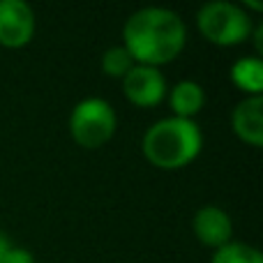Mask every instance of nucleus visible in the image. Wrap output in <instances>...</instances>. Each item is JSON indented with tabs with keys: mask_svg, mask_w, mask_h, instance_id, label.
Here are the masks:
<instances>
[{
	"mask_svg": "<svg viewBox=\"0 0 263 263\" xmlns=\"http://www.w3.org/2000/svg\"><path fill=\"white\" fill-rule=\"evenodd\" d=\"M125 49L136 65L159 67L180 55L187 42V28L180 14L166 7H143L125 21Z\"/></svg>",
	"mask_w": 263,
	"mask_h": 263,
	"instance_id": "1",
	"label": "nucleus"
},
{
	"mask_svg": "<svg viewBox=\"0 0 263 263\" xmlns=\"http://www.w3.org/2000/svg\"><path fill=\"white\" fill-rule=\"evenodd\" d=\"M141 148L153 166L162 171H178L199 157L203 148V134L194 120L171 116L150 125L143 134Z\"/></svg>",
	"mask_w": 263,
	"mask_h": 263,
	"instance_id": "2",
	"label": "nucleus"
},
{
	"mask_svg": "<svg viewBox=\"0 0 263 263\" xmlns=\"http://www.w3.org/2000/svg\"><path fill=\"white\" fill-rule=\"evenodd\" d=\"M196 26L199 32L208 42L217 46H236L250 40L254 23H252L250 14L236 3H227V0H215L199 9L196 14Z\"/></svg>",
	"mask_w": 263,
	"mask_h": 263,
	"instance_id": "3",
	"label": "nucleus"
},
{
	"mask_svg": "<svg viewBox=\"0 0 263 263\" xmlns=\"http://www.w3.org/2000/svg\"><path fill=\"white\" fill-rule=\"evenodd\" d=\"M118 118L114 106L102 97H86L72 109L69 116V134L74 143L86 150H97L109 143L116 134Z\"/></svg>",
	"mask_w": 263,
	"mask_h": 263,
	"instance_id": "4",
	"label": "nucleus"
},
{
	"mask_svg": "<svg viewBox=\"0 0 263 263\" xmlns=\"http://www.w3.org/2000/svg\"><path fill=\"white\" fill-rule=\"evenodd\" d=\"M123 92L134 106L150 109L166 97V79L159 67L134 65L123 77Z\"/></svg>",
	"mask_w": 263,
	"mask_h": 263,
	"instance_id": "5",
	"label": "nucleus"
},
{
	"mask_svg": "<svg viewBox=\"0 0 263 263\" xmlns=\"http://www.w3.org/2000/svg\"><path fill=\"white\" fill-rule=\"evenodd\" d=\"M35 35V12L23 0H0V44L21 49Z\"/></svg>",
	"mask_w": 263,
	"mask_h": 263,
	"instance_id": "6",
	"label": "nucleus"
},
{
	"mask_svg": "<svg viewBox=\"0 0 263 263\" xmlns=\"http://www.w3.org/2000/svg\"><path fill=\"white\" fill-rule=\"evenodd\" d=\"M192 231L201 245L219 250L227 242H231L233 222L227 210H222L219 205H203L196 210L194 219H192Z\"/></svg>",
	"mask_w": 263,
	"mask_h": 263,
	"instance_id": "7",
	"label": "nucleus"
},
{
	"mask_svg": "<svg viewBox=\"0 0 263 263\" xmlns=\"http://www.w3.org/2000/svg\"><path fill=\"white\" fill-rule=\"evenodd\" d=\"M231 127L245 143L259 148L263 145V97H245L236 104L231 114Z\"/></svg>",
	"mask_w": 263,
	"mask_h": 263,
	"instance_id": "8",
	"label": "nucleus"
},
{
	"mask_svg": "<svg viewBox=\"0 0 263 263\" xmlns=\"http://www.w3.org/2000/svg\"><path fill=\"white\" fill-rule=\"evenodd\" d=\"M168 104L176 118H187L194 120L196 114H201V109L205 106V90L196 81H178L168 92Z\"/></svg>",
	"mask_w": 263,
	"mask_h": 263,
	"instance_id": "9",
	"label": "nucleus"
},
{
	"mask_svg": "<svg viewBox=\"0 0 263 263\" xmlns=\"http://www.w3.org/2000/svg\"><path fill=\"white\" fill-rule=\"evenodd\" d=\"M231 81L242 92H250L247 97H256L263 90V63L256 55L238 58L231 65Z\"/></svg>",
	"mask_w": 263,
	"mask_h": 263,
	"instance_id": "10",
	"label": "nucleus"
},
{
	"mask_svg": "<svg viewBox=\"0 0 263 263\" xmlns=\"http://www.w3.org/2000/svg\"><path fill=\"white\" fill-rule=\"evenodd\" d=\"M210 263H263V256L256 247L247 242H227L224 247L215 250Z\"/></svg>",
	"mask_w": 263,
	"mask_h": 263,
	"instance_id": "11",
	"label": "nucleus"
},
{
	"mask_svg": "<svg viewBox=\"0 0 263 263\" xmlns=\"http://www.w3.org/2000/svg\"><path fill=\"white\" fill-rule=\"evenodd\" d=\"M134 65L136 63L132 60V55L127 53L125 46H111V49H106L104 55H102V69H104V74L111 79H123Z\"/></svg>",
	"mask_w": 263,
	"mask_h": 263,
	"instance_id": "12",
	"label": "nucleus"
},
{
	"mask_svg": "<svg viewBox=\"0 0 263 263\" xmlns=\"http://www.w3.org/2000/svg\"><path fill=\"white\" fill-rule=\"evenodd\" d=\"M3 263H35V256L30 254L28 250H23V247H9L7 254H5Z\"/></svg>",
	"mask_w": 263,
	"mask_h": 263,
	"instance_id": "13",
	"label": "nucleus"
},
{
	"mask_svg": "<svg viewBox=\"0 0 263 263\" xmlns=\"http://www.w3.org/2000/svg\"><path fill=\"white\" fill-rule=\"evenodd\" d=\"M252 37H254V44H256V53L263 51V23H256L254 30H252Z\"/></svg>",
	"mask_w": 263,
	"mask_h": 263,
	"instance_id": "14",
	"label": "nucleus"
},
{
	"mask_svg": "<svg viewBox=\"0 0 263 263\" xmlns=\"http://www.w3.org/2000/svg\"><path fill=\"white\" fill-rule=\"evenodd\" d=\"M12 247V242H9V238L5 236L3 231H0V263H3V259H5V254H7V250Z\"/></svg>",
	"mask_w": 263,
	"mask_h": 263,
	"instance_id": "15",
	"label": "nucleus"
},
{
	"mask_svg": "<svg viewBox=\"0 0 263 263\" xmlns=\"http://www.w3.org/2000/svg\"><path fill=\"white\" fill-rule=\"evenodd\" d=\"M242 9H254V12H261L263 5L261 3H252V0H245V5H240Z\"/></svg>",
	"mask_w": 263,
	"mask_h": 263,
	"instance_id": "16",
	"label": "nucleus"
}]
</instances>
